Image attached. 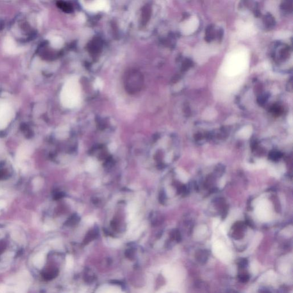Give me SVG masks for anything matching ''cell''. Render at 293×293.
Returning a JSON list of instances; mask_svg holds the SVG:
<instances>
[{
	"instance_id": "1",
	"label": "cell",
	"mask_w": 293,
	"mask_h": 293,
	"mask_svg": "<svg viewBox=\"0 0 293 293\" xmlns=\"http://www.w3.org/2000/svg\"><path fill=\"white\" fill-rule=\"evenodd\" d=\"M255 212L259 220L263 222L271 220L272 212L270 201L266 199L259 200L257 204Z\"/></svg>"
},
{
	"instance_id": "2",
	"label": "cell",
	"mask_w": 293,
	"mask_h": 293,
	"mask_svg": "<svg viewBox=\"0 0 293 293\" xmlns=\"http://www.w3.org/2000/svg\"><path fill=\"white\" fill-rule=\"evenodd\" d=\"M195 258L199 263L203 264L207 261L209 258V254L206 251L201 250L197 253V254H195Z\"/></svg>"
},
{
	"instance_id": "3",
	"label": "cell",
	"mask_w": 293,
	"mask_h": 293,
	"mask_svg": "<svg viewBox=\"0 0 293 293\" xmlns=\"http://www.w3.org/2000/svg\"><path fill=\"white\" fill-rule=\"evenodd\" d=\"M57 5L59 6L60 9H61V10H62L64 12H67V13L72 12V11L73 9L71 5L66 3V2H61V1L58 2L57 4Z\"/></svg>"
},
{
	"instance_id": "4",
	"label": "cell",
	"mask_w": 293,
	"mask_h": 293,
	"mask_svg": "<svg viewBox=\"0 0 293 293\" xmlns=\"http://www.w3.org/2000/svg\"><path fill=\"white\" fill-rule=\"evenodd\" d=\"M177 172V174L179 175V177L180 180L182 182H186L187 181L188 175L186 172H185L184 171H183V170H182L181 169H179L178 171Z\"/></svg>"
},
{
	"instance_id": "5",
	"label": "cell",
	"mask_w": 293,
	"mask_h": 293,
	"mask_svg": "<svg viewBox=\"0 0 293 293\" xmlns=\"http://www.w3.org/2000/svg\"><path fill=\"white\" fill-rule=\"evenodd\" d=\"M56 274V271L55 270H50L46 271L44 274V277L45 279L50 280L51 278H53L55 277V275Z\"/></svg>"
},
{
	"instance_id": "6",
	"label": "cell",
	"mask_w": 293,
	"mask_h": 293,
	"mask_svg": "<svg viewBox=\"0 0 293 293\" xmlns=\"http://www.w3.org/2000/svg\"><path fill=\"white\" fill-rule=\"evenodd\" d=\"M249 278H250V277H249L248 274L247 273H245V272L241 273L238 275L239 280L242 283H246L247 282H248V281L249 280Z\"/></svg>"
},
{
	"instance_id": "7",
	"label": "cell",
	"mask_w": 293,
	"mask_h": 293,
	"mask_svg": "<svg viewBox=\"0 0 293 293\" xmlns=\"http://www.w3.org/2000/svg\"><path fill=\"white\" fill-rule=\"evenodd\" d=\"M251 131L248 129L243 130L239 133V136L242 138H247L250 136Z\"/></svg>"
},
{
	"instance_id": "8",
	"label": "cell",
	"mask_w": 293,
	"mask_h": 293,
	"mask_svg": "<svg viewBox=\"0 0 293 293\" xmlns=\"http://www.w3.org/2000/svg\"><path fill=\"white\" fill-rule=\"evenodd\" d=\"M247 264H248V262H247V260L245 259V258H243V259H241L239 263H238V265H239V267L241 269H244L245 267H246L247 266Z\"/></svg>"
},
{
	"instance_id": "9",
	"label": "cell",
	"mask_w": 293,
	"mask_h": 293,
	"mask_svg": "<svg viewBox=\"0 0 293 293\" xmlns=\"http://www.w3.org/2000/svg\"><path fill=\"white\" fill-rule=\"evenodd\" d=\"M72 265H73V260L71 257H69L67 261V266L69 267H71Z\"/></svg>"
},
{
	"instance_id": "10",
	"label": "cell",
	"mask_w": 293,
	"mask_h": 293,
	"mask_svg": "<svg viewBox=\"0 0 293 293\" xmlns=\"http://www.w3.org/2000/svg\"><path fill=\"white\" fill-rule=\"evenodd\" d=\"M5 203L4 201H0V209L4 207L5 206Z\"/></svg>"
},
{
	"instance_id": "11",
	"label": "cell",
	"mask_w": 293,
	"mask_h": 293,
	"mask_svg": "<svg viewBox=\"0 0 293 293\" xmlns=\"http://www.w3.org/2000/svg\"><path fill=\"white\" fill-rule=\"evenodd\" d=\"M4 250V247L2 246H0V253H1Z\"/></svg>"
}]
</instances>
